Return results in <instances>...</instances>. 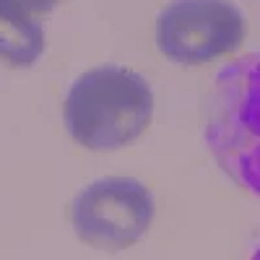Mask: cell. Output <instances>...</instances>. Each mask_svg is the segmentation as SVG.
<instances>
[{
  "instance_id": "1",
  "label": "cell",
  "mask_w": 260,
  "mask_h": 260,
  "mask_svg": "<svg viewBox=\"0 0 260 260\" xmlns=\"http://www.w3.org/2000/svg\"><path fill=\"white\" fill-rule=\"evenodd\" d=\"M203 138L224 175L260 198V52L219 71L206 102Z\"/></svg>"
},
{
  "instance_id": "2",
  "label": "cell",
  "mask_w": 260,
  "mask_h": 260,
  "mask_svg": "<svg viewBox=\"0 0 260 260\" xmlns=\"http://www.w3.org/2000/svg\"><path fill=\"white\" fill-rule=\"evenodd\" d=\"M154 117V94L143 76L122 65L86 71L65 99V125L76 143L112 151L133 143Z\"/></svg>"
},
{
  "instance_id": "3",
  "label": "cell",
  "mask_w": 260,
  "mask_h": 260,
  "mask_svg": "<svg viewBox=\"0 0 260 260\" xmlns=\"http://www.w3.org/2000/svg\"><path fill=\"white\" fill-rule=\"evenodd\" d=\"M154 213V195L143 182L133 177H104L73 198L71 221L81 242L120 252L151 229Z\"/></svg>"
},
{
  "instance_id": "4",
  "label": "cell",
  "mask_w": 260,
  "mask_h": 260,
  "mask_svg": "<svg viewBox=\"0 0 260 260\" xmlns=\"http://www.w3.org/2000/svg\"><path fill=\"white\" fill-rule=\"evenodd\" d=\"M245 39V18L229 0H175L156 21L159 50L180 65H206L234 52Z\"/></svg>"
},
{
  "instance_id": "5",
  "label": "cell",
  "mask_w": 260,
  "mask_h": 260,
  "mask_svg": "<svg viewBox=\"0 0 260 260\" xmlns=\"http://www.w3.org/2000/svg\"><path fill=\"white\" fill-rule=\"evenodd\" d=\"M45 50V31L31 11L18 0H0V60L31 65Z\"/></svg>"
},
{
  "instance_id": "6",
  "label": "cell",
  "mask_w": 260,
  "mask_h": 260,
  "mask_svg": "<svg viewBox=\"0 0 260 260\" xmlns=\"http://www.w3.org/2000/svg\"><path fill=\"white\" fill-rule=\"evenodd\" d=\"M18 3L24 6L26 11H31L34 16H45V13H50L57 6V0H18Z\"/></svg>"
},
{
  "instance_id": "7",
  "label": "cell",
  "mask_w": 260,
  "mask_h": 260,
  "mask_svg": "<svg viewBox=\"0 0 260 260\" xmlns=\"http://www.w3.org/2000/svg\"><path fill=\"white\" fill-rule=\"evenodd\" d=\"M252 260H260V247L255 250V255H252Z\"/></svg>"
}]
</instances>
